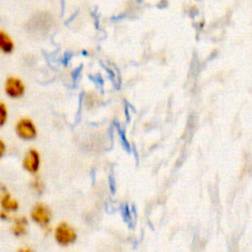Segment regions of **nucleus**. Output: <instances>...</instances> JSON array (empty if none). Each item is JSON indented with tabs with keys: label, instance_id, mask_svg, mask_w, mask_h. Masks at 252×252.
Masks as SVG:
<instances>
[{
	"label": "nucleus",
	"instance_id": "nucleus-13",
	"mask_svg": "<svg viewBox=\"0 0 252 252\" xmlns=\"http://www.w3.org/2000/svg\"><path fill=\"white\" fill-rule=\"evenodd\" d=\"M15 252H34V249L33 247H32L31 245H28V244H23V245H20Z\"/></svg>",
	"mask_w": 252,
	"mask_h": 252
},
{
	"label": "nucleus",
	"instance_id": "nucleus-8",
	"mask_svg": "<svg viewBox=\"0 0 252 252\" xmlns=\"http://www.w3.org/2000/svg\"><path fill=\"white\" fill-rule=\"evenodd\" d=\"M16 48V43L12 35L3 29H0V52L3 54H11Z\"/></svg>",
	"mask_w": 252,
	"mask_h": 252
},
{
	"label": "nucleus",
	"instance_id": "nucleus-1",
	"mask_svg": "<svg viewBox=\"0 0 252 252\" xmlns=\"http://www.w3.org/2000/svg\"><path fill=\"white\" fill-rule=\"evenodd\" d=\"M28 217L31 222L39 227L44 233L51 232L53 212L48 204L41 201L34 203L31 207Z\"/></svg>",
	"mask_w": 252,
	"mask_h": 252
},
{
	"label": "nucleus",
	"instance_id": "nucleus-12",
	"mask_svg": "<svg viewBox=\"0 0 252 252\" xmlns=\"http://www.w3.org/2000/svg\"><path fill=\"white\" fill-rule=\"evenodd\" d=\"M13 215H11L10 213L4 211V210H1L0 209V220L1 221H10V220L12 219Z\"/></svg>",
	"mask_w": 252,
	"mask_h": 252
},
{
	"label": "nucleus",
	"instance_id": "nucleus-6",
	"mask_svg": "<svg viewBox=\"0 0 252 252\" xmlns=\"http://www.w3.org/2000/svg\"><path fill=\"white\" fill-rule=\"evenodd\" d=\"M31 220L28 216L16 214L9 221L11 234L16 238H24L29 234Z\"/></svg>",
	"mask_w": 252,
	"mask_h": 252
},
{
	"label": "nucleus",
	"instance_id": "nucleus-7",
	"mask_svg": "<svg viewBox=\"0 0 252 252\" xmlns=\"http://www.w3.org/2000/svg\"><path fill=\"white\" fill-rule=\"evenodd\" d=\"M0 209L10 213L13 216L19 212L20 201L13 195V193H11L9 189H7L0 197Z\"/></svg>",
	"mask_w": 252,
	"mask_h": 252
},
{
	"label": "nucleus",
	"instance_id": "nucleus-2",
	"mask_svg": "<svg viewBox=\"0 0 252 252\" xmlns=\"http://www.w3.org/2000/svg\"><path fill=\"white\" fill-rule=\"evenodd\" d=\"M50 234L54 242L60 247H69L78 239L77 229L66 220H60L52 225Z\"/></svg>",
	"mask_w": 252,
	"mask_h": 252
},
{
	"label": "nucleus",
	"instance_id": "nucleus-3",
	"mask_svg": "<svg viewBox=\"0 0 252 252\" xmlns=\"http://www.w3.org/2000/svg\"><path fill=\"white\" fill-rule=\"evenodd\" d=\"M15 136L23 142H32L38 136V128L35 121L29 116H21L14 122Z\"/></svg>",
	"mask_w": 252,
	"mask_h": 252
},
{
	"label": "nucleus",
	"instance_id": "nucleus-10",
	"mask_svg": "<svg viewBox=\"0 0 252 252\" xmlns=\"http://www.w3.org/2000/svg\"><path fill=\"white\" fill-rule=\"evenodd\" d=\"M10 119V110L8 104L0 99V129L4 128Z\"/></svg>",
	"mask_w": 252,
	"mask_h": 252
},
{
	"label": "nucleus",
	"instance_id": "nucleus-5",
	"mask_svg": "<svg viewBox=\"0 0 252 252\" xmlns=\"http://www.w3.org/2000/svg\"><path fill=\"white\" fill-rule=\"evenodd\" d=\"M27 92V86L25 81L17 76V75H10L7 76L3 83V93L6 97L17 100L22 98Z\"/></svg>",
	"mask_w": 252,
	"mask_h": 252
},
{
	"label": "nucleus",
	"instance_id": "nucleus-4",
	"mask_svg": "<svg viewBox=\"0 0 252 252\" xmlns=\"http://www.w3.org/2000/svg\"><path fill=\"white\" fill-rule=\"evenodd\" d=\"M42 165V157L40 152L34 148H28L21 158V166L25 172L29 175H36L39 174L40 168Z\"/></svg>",
	"mask_w": 252,
	"mask_h": 252
},
{
	"label": "nucleus",
	"instance_id": "nucleus-9",
	"mask_svg": "<svg viewBox=\"0 0 252 252\" xmlns=\"http://www.w3.org/2000/svg\"><path fill=\"white\" fill-rule=\"evenodd\" d=\"M30 191L35 196H41L46 190V184L43 178L39 175H32L29 181Z\"/></svg>",
	"mask_w": 252,
	"mask_h": 252
},
{
	"label": "nucleus",
	"instance_id": "nucleus-11",
	"mask_svg": "<svg viewBox=\"0 0 252 252\" xmlns=\"http://www.w3.org/2000/svg\"><path fill=\"white\" fill-rule=\"evenodd\" d=\"M7 152H8L7 142L2 137H0V159H2L6 156Z\"/></svg>",
	"mask_w": 252,
	"mask_h": 252
},
{
	"label": "nucleus",
	"instance_id": "nucleus-14",
	"mask_svg": "<svg viewBox=\"0 0 252 252\" xmlns=\"http://www.w3.org/2000/svg\"><path fill=\"white\" fill-rule=\"evenodd\" d=\"M7 189H8V187L0 181V197L2 196V194H3Z\"/></svg>",
	"mask_w": 252,
	"mask_h": 252
}]
</instances>
